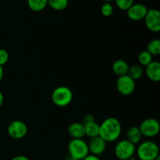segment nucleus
<instances>
[{"instance_id":"obj_1","label":"nucleus","mask_w":160,"mask_h":160,"mask_svg":"<svg viewBox=\"0 0 160 160\" xmlns=\"http://www.w3.org/2000/svg\"><path fill=\"white\" fill-rule=\"evenodd\" d=\"M122 127L120 121L115 117H108L99 124V136L105 142H113L120 138Z\"/></svg>"},{"instance_id":"obj_2","label":"nucleus","mask_w":160,"mask_h":160,"mask_svg":"<svg viewBox=\"0 0 160 160\" xmlns=\"http://www.w3.org/2000/svg\"><path fill=\"white\" fill-rule=\"evenodd\" d=\"M135 153L140 160H156L159 156V148L156 142L145 141L139 144Z\"/></svg>"},{"instance_id":"obj_3","label":"nucleus","mask_w":160,"mask_h":160,"mask_svg":"<svg viewBox=\"0 0 160 160\" xmlns=\"http://www.w3.org/2000/svg\"><path fill=\"white\" fill-rule=\"evenodd\" d=\"M73 92L71 89L67 86H59L52 93V101L59 107H65L70 104L73 100Z\"/></svg>"},{"instance_id":"obj_4","label":"nucleus","mask_w":160,"mask_h":160,"mask_svg":"<svg viewBox=\"0 0 160 160\" xmlns=\"http://www.w3.org/2000/svg\"><path fill=\"white\" fill-rule=\"evenodd\" d=\"M68 152L71 159L82 160L89 154L88 143L83 139H71L68 144Z\"/></svg>"},{"instance_id":"obj_5","label":"nucleus","mask_w":160,"mask_h":160,"mask_svg":"<svg viewBox=\"0 0 160 160\" xmlns=\"http://www.w3.org/2000/svg\"><path fill=\"white\" fill-rule=\"evenodd\" d=\"M136 152V146L127 139L118 142L114 148V154L119 160L132 159Z\"/></svg>"},{"instance_id":"obj_6","label":"nucleus","mask_w":160,"mask_h":160,"mask_svg":"<svg viewBox=\"0 0 160 160\" xmlns=\"http://www.w3.org/2000/svg\"><path fill=\"white\" fill-rule=\"evenodd\" d=\"M138 128L142 137L151 138L158 135L160 131V124L156 119L147 118L141 123Z\"/></svg>"},{"instance_id":"obj_7","label":"nucleus","mask_w":160,"mask_h":160,"mask_svg":"<svg viewBox=\"0 0 160 160\" xmlns=\"http://www.w3.org/2000/svg\"><path fill=\"white\" fill-rule=\"evenodd\" d=\"M116 87L120 95L128 96L134 93L135 90V81L128 75L119 77L116 83Z\"/></svg>"},{"instance_id":"obj_8","label":"nucleus","mask_w":160,"mask_h":160,"mask_svg":"<svg viewBox=\"0 0 160 160\" xmlns=\"http://www.w3.org/2000/svg\"><path fill=\"white\" fill-rule=\"evenodd\" d=\"M28 126L21 120L12 121L7 128V133L10 138L13 139H21L28 134Z\"/></svg>"},{"instance_id":"obj_9","label":"nucleus","mask_w":160,"mask_h":160,"mask_svg":"<svg viewBox=\"0 0 160 160\" xmlns=\"http://www.w3.org/2000/svg\"><path fill=\"white\" fill-rule=\"evenodd\" d=\"M145 24L152 32L158 33L160 31V12L158 9H149L145 15Z\"/></svg>"},{"instance_id":"obj_10","label":"nucleus","mask_w":160,"mask_h":160,"mask_svg":"<svg viewBox=\"0 0 160 160\" xmlns=\"http://www.w3.org/2000/svg\"><path fill=\"white\" fill-rule=\"evenodd\" d=\"M148 9L146 6L141 3H135L133 4L129 9L127 10L128 18L134 21H139L144 20Z\"/></svg>"},{"instance_id":"obj_11","label":"nucleus","mask_w":160,"mask_h":160,"mask_svg":"<svg viewBox=\"0 0 160 160\" xmlns=\"http://www.w3.org/2000/svg\"><path fill=\"white\" fill-rule=\"evenodd\" d=\"M88 146L90 154L98 156L106 151V142L99 136H98L93 138H90V141L88 143Z\"/></svg>"},{"instance_id":"obj_12","label":"nucleus","mask_w":160,"mask_h":160,"mask_svg":"<svg viewBox=\"0 0 160 160\" xmlns=\"http://www.w3.org/2000/svg\"><path fill=\"white\" fill-rule=\"evenodd\" d=\"M144 73L151 81L159 82L160 81V63L158 61H152L145 67Z\"/></svg>"},{"instance_id":"obj_13","label":"nucleus","mask_w":160,"mask_h":160,"mask_svg":"<svg viewBox=\"0 0 160 160\" xmlns=\"http://www.w3.org/2000/svg\"><path fill=\"white\" fill-rule=\"evenodd\" d=\"M68 134L72 139H83L85 136L84 126L81 123H73L69 126Z\"/></svg>"},{"instance_id":"obj_14","label":"nucleus","mask_w":160,"mask_h":160,"mask_svg":"<svg viewBox=\"0 0 160 160\" xmlns=\"http://www.w3.org/2000/svg\"><path fill=\"white\" fill-rule=\"evenodd\" d=\"M129 67V64L123 59H117L114 61L112 66V71L117 76H118V78L128 75Z\"/></svg>"},{"instance_id":"obj_15","label":"nucleus","mask_w":160,"mask_h":160,"mask_svg":"<svg viewBox=\"0 0 160 160\" xmlns=\"http://www.w3.org/2000/svg\"><path fill=\"white\" fill-rule=\"evenodd\" d=\"M126 137L127 140L129 141L132 144H134V145H136L141 142L142 135L138 127L131 126L127 130Z\"/></svg>"},{"instance_id":"obj_16","label":"nucleus","mask_w":160,"mask_h":160,"mask_svg":"<svg viewBox=\"0 0 160 160\" xmlns=\"http://www.w3.org/2000/svg\"><path fill=\"white\" fill-rule=\"evenodd\" d=\"M28 6L34 12H40L48 6V0H28Z\"/></svg>"},{"instance_id":"obj_17","label":"nucleus","mask_w":160,"mask_h":160,"mask_svg":"<svg viewBox=\"0 0 160 160\" xmlns=\"http://www.w3.org/2000/svg\"><path fill=\"white\" fill-rule=\"evenodd\" d=\"M84 131H85V136L88 137L89 138L98 137L99 134V124L95 121L88 123L84 126Z\"/></svg>"},{"instance_id":"obj_18","label":"nucleus","mask_w":160,"mask_h":160,"mask_svg":"<svg viewBox=\"0 0 160 160\" xmlns=\"http://www.w3.org/2000/svg\"><path fill=\"white\" fill-rule=\"evenodd\" d=\"M144 74V70L142 66L140 65H133L129 67L128 75L134 80V81L140 79Z\"/></svg>"},{"instance_id":"obj_19","label":"nucleus","mask_w":160,"mask_h":160,"mask_svg":"<svg viewBox=\"0 0 160 160\" xmlns=\"http://www.w3.org/2000/svg\"><path fill=\"white\" fill-rule=\"evenodd\" d=\"M68 0H48V6L56 11L65 9L68 6Z\"/></svg>"},{"instance_id":"obj_20","label":"nucleus","mask_w":160,"mask_h":160,"mask_svg":"<svg viewBox=\"0 0 160 160\" xmlns=\"http://www.w3.org/2000/svg\"><path fill=\"white\" fill-rule=\"evenodd\" d=\"M146 51L152 56H159L160 54V41L159 39H153L147 45Z\"/></svg>"},{"instance_id":"obj_21","label":"nucleus","mask_w":160,"mask_h":160,"mask_svg":"<svg viewBox=\"0 0 160 160\" xmlns=\"http://www.w3.org/2000/svg\"><path fill=\"white\" fill-rule=\"evenodd\" d=\"M138 60L139 65L142 66H142H143V67H146V66L148 65L150 62H152V56L145 50V51L142 52L138 55Z\"/></svg>"},{"instance_id":"obj_22","label":"nucleus","mask_w":160,"mask_h":160,"mask_svg":"<svg viewBox=\"0 0 160 160\" xmlns=\"http://www.w3.org/2000/svg\"><path fill=\"white\" fill-rule=\"evenodd\" d=\"M134 0H115L116 5L121 10L127 11L133 4Z\"/></svg>"},{"instance_id":"obj_23","label":"nucleus","mask_w":160,"mask_h":160,"mask_svg":"<svg viewBox=\"0 0 160 160\" xmlns=\"http://www.w3.org/2000/svg\"><path fill=\"white\" fill-rule=\"evenodd\" d=\"M101 13L104 17H109L113 13V6L110 2H105L101 7Z\"/></svg>"},{"instance_id":"obj_24","label":"nucleus","mask_w":160,"mask_h":160,"mask_svg":"<svg viewBox=\"0 0 160 160\" xmlns=\"http://www.w3.org/2000/svg\"><path fill=\"white\" fill-rule=\"evenodd\" d=\"M9 58V56L8 52L4 48H0V66L1 67L7 63Z\"/></svg>"},{"instance_id":"obj_25","label":"nucleus","mask_w":160,"mask_h":160,"mask_svg":"<svg viewBox=\"0 0 160 160\" xmlns=\"http://www.w3.org/2000/svg\"><path fill=\"white\" fill-rule=\"evenodd\" d=\"M95 121V117H94L92 114H87V115H85L84 117H83V120H82V122H81V123H82L84 126H85V125L88 124V123H93V122Z\"/></svg>"},{"instance_id":"obj_26","label":"nucleus","mask_w":160,"mask_h":160,"mask_svg":"<svg viewBox=\"0 0 160 160\" xmlns=\"http://www.w3.org/2000/svg\"><path fill=\"white\" fill-rule=\"evenodd\" d=\"M82 160H101L98 156H95V155H92V154H88L87 156L84 158Z\"/></svg>"},{"instance_id":"obj_27","label":"nucleus","mask_w":160,"mask_h":160,"mask_svg":"<svg viewBox=\"0 0 160 160\" xmlns=\"http://www.w3.org/2000/svg\"><path fill=\"white\" fill-rule=\"evenodd\" d=\"M11 160H30L27 156H22V155H20V156H17L15 157L12 158Z\"/></svg>"},{"instance_id":"obj_28","label":"nucleus","mask_w":160,"mask_h":160,"mask_svg":"<svg viewBox=\"0 0 160 160\" xmlns=\"http://www.w3.org/2000/svg\"><path fill=\"white\" fill-rule=\"evenodd\" d=\"M3 102H4V95H3V94L0 92V107L2 106Z\"/></svg>"},{"instance_id":"obj_29","label":"nucleus","mask_w":160,"mask_h":160,"mask_svg":"<svg viewBox=\"0 0 160 160\" xmlns=\"http://www.w3.org/2000/svg\"><path fill=\"white\" fill-rule=\"evenodd\" d=\"M3 75H4V70H3L2 67L0 66V81H1L2 79Z\"/></svg>"},{"instance_id":"obj_30","label":"nucleus","mask_w":160,"mask_h":160,"mask_svg":"<svg viewBox=\"0 0 160 160\" xmlns=\"http://www.w3.org/2000/svg\"><path fill=\"white\" fill-rule=\"evenodd\" d=\"M105 2H110L111 1H112V0H104Z\"/></svg>"},{"instance_id":"obj_31","label":"nucleus","mask_w":160,"mask_h":160,"mask_svg":"<svg viewBox=\"0 0 160 160\" xmlns=\"http://www.w3.org/2000/svg\"><path fill=\"white\" fill-rule=\"evenodd\" d=\"M156 160H160V156H159V157H158V158H156Z\"/></svg>"},{"instance_id":"obj_32","label":"nucleus","mask_w":160,"mask_h":160,"mask_svg":"<svg viewBox=\"0 0 160 160\" xmlns=\"http://www.w3.org/2000/svg\"><path fill=\"white\" fill-rule=\"evenodd\" d=\"M128 160H134V159H133V158H132V159H128Z\"/></svg>"}]
</instances>
